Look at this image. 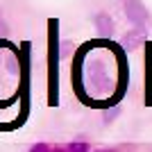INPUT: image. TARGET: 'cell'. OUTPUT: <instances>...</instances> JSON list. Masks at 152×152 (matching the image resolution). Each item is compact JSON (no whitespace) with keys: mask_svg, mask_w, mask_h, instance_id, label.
I'll return each mask as SVG.
<instances>
[{"mask_svg":"<svg viewBox=\"0 0 152 152\" xmlns=\"http://www.w3.org/2000/svg\"><path fill=\"white\" fill-rule=\"evenodd\" d=\"M64 152H93V150H91V145L86 141H73V143L64 145Z\"/></svg>","mask_w":152,"mask_h":152,"instance_id":"cell-4","label":"cell"},{"mask_svg":"<svg viewBox=\"0 0 152 152\" xmlns=\"http://www.w3.org/2000/svg\"><path fill=\"white\" fill-rule=\"evenodd\" d=\"M95 25L100 27V34H102V37H111V32H114V20L109 18V16L100 14V16L95 18Z\"/></svg>","mask_w":152,"mask_h":152,"instance_id":"cell-3","label":"cell"},{"mask_svg":"<svg viewBox=\"0 0 152 152\" xmlns=\"http://www.w3.org/2000/svg\"><path fill=\"white\" fill-rule=\"evenodd\" d=\"M145 27L143 25H136V27H132V30L127 32L125 37H123V45L125 48H139V45H143V41H145Z\"/></svg>","mask_w":152,"mask_h":152,"instance_id":"cell-1","label":"cell"},{"mask_svg":"<svg viewBox=\"0 0 152 152\" xmlns=\"http://www.w3.org/2000/svg\"><path fill=\"white\" fill-rule=\"evenodd\" d=\"M127 16H129V20H132V23H139V25H143V23H145V18H148V12H145V7L141 5L139 0H129V2H127Z\"/></svg>","mask_w":152,"mask_h":152,"instance_id":"cell-2","label":"cell"},{"mask_svg":"<svg viewBox=\"0 0 152 152\" xmlns=\"http://www.w3.org/2000/svg\"><path fill=\"white\" fill-rule=\"evenodd\" d=\"M114 116H118V109H111V111H107V118H104V121H114Z\"/></svg>","mask_w":152,"mask_h":152,"instance_id":"cell-6","label":"cell"},{"mask_svg":"<svg viewBox=\"0 0 152 152\" xmlns=\"http://www.w3.org/2000/svg\"><path fill=\"white\" fill-rule=\"evenodd\" d=\"M30 152H52V145H48V143H34L30 148Z\"/></svg>","mask_w":152,"mask_h":152,"instance_id":"cell-5","label":"cell"},{"mask_svg":"<svg viewBox=\"0 0 152 152\" xmlns=\"http://www.w3.org/2000/svg\"><path fill=\"white\" fill-rule=\"evenodd\" d=\"M93 152H114V150H93Z\"/></svg>","mask_w":152,"mask_h":152,"instance_id":"cell-7","label":"cell"}]
</instances>
